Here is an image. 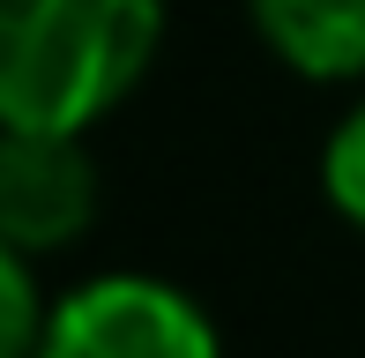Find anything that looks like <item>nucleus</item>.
I'll return each instance as SVG.
<instances>
[{
    "label": "nucleus",
    "mask_w": 365,
    "mask_h": 358,
    "mask_svg": "<svg viewBox=\"0 0 365 358\" xmlns=\"http://www.w3.org/2000/svg\"><path fill=\"white\" fill-rule=\"evenodd\" d=\"M157 45L164 0H0V127L90 135Z\"/></svg>",
    "instance_id": "obj_1"
},
{
    "label": "nucleus",
    "mask_w": 365,
    "mask_h": 358,
    "mask_svg": "<svg viewBox=\"0 0 365 358\" xmlns=\"http://www.w3.org/2000/svg\"><path fill=\"white\" fill-rule=\"evenodd\" d=\"M38 358H224L217 321L164 276H90L45 306Z\"/></svg>",
    "instance_id": "obj_2"
},
{
    "label": "nucleus",
    "mask_w": 365,
    "mask_h": 358,
    "mask_svg": "<svg viewBox=\"0 0 365 358\" xmlns=\"http://www.w3.org/2000/svg\"><path fill=\"white\" fill-rule=\"evenodd\" d=\"M97 224V157L60 127H0V239L60 254Z\"/></svg>",
    "instance_id": "obj_3"
},
{
    "label": "nucleus",
    "mask_w": 365,
    "mask_h": 358,
    "mask_svg": "<svg viewBox=\"0 0 365 358\" xmlns=\"http://www.w3.org/2000/svg\"><path fill=\"white\" fill-rule=\"evenodd\" d=\"M246 8L284 68L313 83L365 75V0H246Z\"/></svg>",
    "instance_id": "obj_4"
},
{
    "label": "nucleus",
    "mask_w": 365,
    "mask_h": 358,
    "mask_svg": "<svg viewBox=\"0 0 365 358\" xmlns=\"http://www.w3.org/2000/svg\"><path fill=\"white\" fill-rule=\"evenodd\" d=\"M38 336H45V299L30 276V254L0 239V358H38Z\"/></svg>",
    "instance_id": "obj_5"
},
{
    "label": "nucleus",
    "mask_w": 365,
    "mask_h": 358,
    "mask_svg": "<svg viewBox=\"0 0 365 358\" xmlns=\"http://www.w3.org/2000/svg\"><path fill=\"white\" fill-rule=\"evenodd\" d=\"M321 187H328V202L343 209V217L365 232V105L351 112V120L328 135V157H321Z\"/></svg>",
    "instance_id": "obj_6"
}]
</instances>
